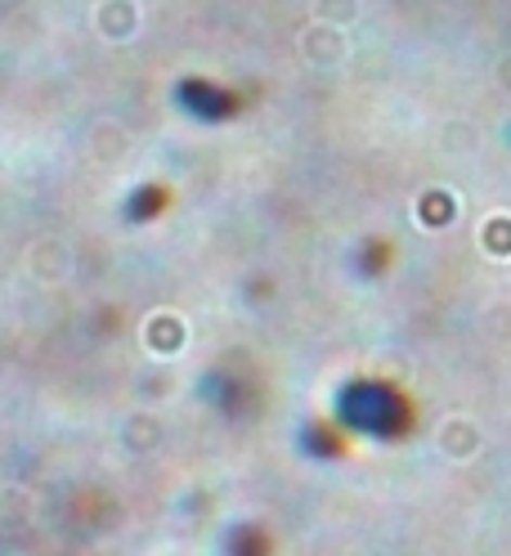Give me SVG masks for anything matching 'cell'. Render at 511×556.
Segmentation results:
<instances>
[{
  "instance_id": "1",
  "label": "cell",
  "mask_w": 511,
  "mask_h": 556,
  "mask_svg": "<svg viewBox=\"0 0 511 556\" xmlns=\"http://www.w3.org/2000/svg\"><path fill=\"white\" fill-rule=\"evenodd\" d=\"M435 444H439V454H445L449 463H475V454H481L485 435H481V427H475L471 417L453 413V417H445V422H439Z\"/></svg>"
},
{
  "instance_id": "2",
  "label": "cell",
  "mask_w": 511,
  "mask_h": 556,
  "mask_svg": "<svg viewBox=\"0 0 511 556\" xmlns=\"http://www.w3.org/2000/svg\"><path fill=\"white\" fill-rule=\"evenodd\" d=\"M481 242L494 252V256H511V220H494V229L485 233L481 229Z\"/></svg>"
}]
</instances>
